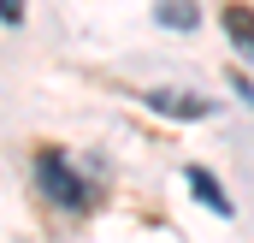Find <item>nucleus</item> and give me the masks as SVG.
<instances>
[{
  "label": "nucleus",
  "mask_w": 254,
  "mask_h": 243,
  "mask_svg": "<svg viewBox=\"0 0 254 243\" xmlns=\"http://www.w3.org/2000/svg\"><path fill=\"white\" fill-rule=\"evenodd\" d=\"M225 36H231L237 54L254 65V12H249V6H225Z\"/></svg>",
  "instance_id": "nucleus-3"
},
{
  "label": "nucleus",
  "mask_w": 254,
  "mask_h": 243,
  "mask_svg": "<svg viewBox=\"0 0 254 243\" xmlns=\"http://www.w3.org/2000/svg\"><path fill=\"white\" fill-rule=\"evenodd\" d=\"M0 18H6V24H18V18H24V0H0Z\"/></svg>",
  "instance_id": "nucleus-6"
},
{
  "label": "nucleus",
  "mask_w": 254,
  "mask_h": 243,
  "mask_svg": "<svg viewBox=\"0 0 254 243\" xmlns=\"http://www.w3.org/2000/svg\"><path fill=\"white\" fill-rule=\"evenodd\" d=\"M142 101H148L154 113H166V119H207V113H213V101H201L190 89H148Z\"/></svg>",
  "instance_id": "nucleus-2"
},
{
  "label": "nucleus",
  "mask_w": 254,
  "mask_h": 243,
  "mask_svg": "<svg viewBox=\"0 0 254 243\" xmlns=\"http://www.w3.org/2000/svg\"><path fill=\"white\" fill-rule=\"evenodd\" d=\"M36 190L54 202V208H65V214H77V208H89V178L65 160L60 148H48V154H36Z\"/></svg>",
  "instance_id": "nucleus-1"
},
{
  "label": "nucleus",
  "mask_w": 254,
  "mask_h": 243,
  "mask_svg": "<svg viewBox=\"0 0 254 243\" xmlns=\"http://www.w3.org/2000/svg\"><path fill=\"white\" fill-rule=\"evenodd\" d=\"M190 184H195V196H201V202H207L213 214H225V220H231V196H225V190L213 184V172H207V166H190Z\"/></svg>",
  "instance_id": "nucleus-5"
},
{
  "label": "nucleus",
  "mask_w": 254,
  "mask_h": 243,
  "mask_svg": "<svg viewBox=\"0 0 254 243\" xmlns=\"http://www.w3.org/2000/svg\"><path fill=\"white\" fill-rule=\"evenodd\" d=\"M154 18H160L166 30H195L201 6H195V0H160V6H154Z\"/></svg>",
  "instance_id": "nucleus-4"
}]
</instances>
